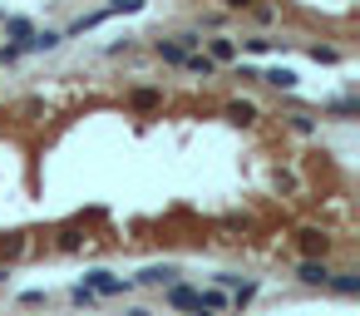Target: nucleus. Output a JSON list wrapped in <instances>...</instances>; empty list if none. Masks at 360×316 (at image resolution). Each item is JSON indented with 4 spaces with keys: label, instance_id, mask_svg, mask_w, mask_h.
<instances>
[{
    "label": "nucleus",
    "instance_id": "nucleus-15",
    "mask_svg": "<svg viewBox=\"0 0 360 316\" xmlns=\"http://www.w3.org/2000/svg\"><path fill=\"white\" fill-rule=\"evenodd\" d=\"M143 10V0H109L104 6V15H138Z\"/></svg>",
    "mask_w": 360,
    "mask_h": 316
},
{
    "label": "nucleus",
    "instance_id": "nucleus-5",
    "mask_svg": "<svg viewBox=\"0 0 360 316\" xmlns=\"http://www.w3.org/2000/svg\"><path fill=\"white\" fill-rule=\"evenodd\" d=\"M296 282H306V287H326V282H331V267H326V262H296Z\"/></svg>",
    "mask_w": 360,
    "mask_h": 316
},
{
    "label": "nucleus",
    "instance_id": "nucleus-8",
    "mask_svg": "<svg viewBox=\"0 0 360 316\" xmlns=\"http://www.w3.org/2000/svg\"><path fill=\"white\" fill-rule=\"evenodd\" d=\"M60 45H65L60 30H35V35L25 40V49H40V55H49V49H60Z\"/></svg>",
    "mask_w": 360,
    "mask_h": 316
},
{
    "label": "nucleus",
    "instance_id": "nucleus-26",
    "mask_svg": "<svg viewBox=\"0 0 360 316\" xmlns=\"http://www.w3.org/2000/svg\"><path fill=\"white\" fill-rule=\"evenodd\" d=\"M222 6H227V10H252L256 0H222Z\"/></svg>",
    "mask_w": 360,
    "mask_h": 316
},
{
    "label": "nucleus",
    "instance_id": "nucleus-17",
    "mask_svg": "<svg viewBox=\"0 0 360 316\" xmlns=\"http://www.w3.org/2000/svg\"><path fill=\"white\" fill-rule=\"evenodd\" d=\"M79 247H84V232L79 228H65L60 232V252H79Z\"/></svg>",
    "mask_w": 360,
    "mask_h": 316
},
{
    "label": "nucleus",
    "instance_id": "nucleus-18",
    "mask_svg": "<svg viewBox=\"0 0 360 316\" xmlns=\"http://www.w3.org/2000/svg\"><path fill=\"white\" fill-rule=\"evenodd\" d=\"M158 99H163L158 89H133V109H153Z\"/></svg>",
    "mask_w": 360,
    "mask_h": 316
},
{
    "label": "nucleus",
    "instance_id": "nucleus-4",
    "mask_svg": "<svg viewBox=\"0 0 360 316\" xmlns=\"http://www.w3.org/2000/svg\"><path fill=\"white\" fill-rule=\"evenodd\" d=\"M301 252H306V262H316V257L326 262V252H331V237H326V232H316V228H306V232H301Z\"/></svg>",
    "mask_w": 360,
    "mask_h": 316
},
{
    "label": "nucleus",
    "instance_id": "nucleus-24",
    "mask_svg": "<svg viewBox=\"0 0 360 316\" xmlns=\"http://www.w3.org/2000/svg\"><path fill=\"white\" fill-rule=\"evenodd\" d=\"M69 297H74V306H94V301H99V297H94V292H89V287H74V292H69Z\"/></svg>",
    "mask_w": 360,
    "mask_h": 316
},
{
    "label": "nucleus",
    "instance_id": "nucleus-12",
    "mask_svg": "<svg viewBox=\"0 0 360 316\" xmlns=\"http://www.w3.org/2000/svg\"><path fill=\"white\" fill-rule=\"evenodd\" d=\"M227 119H232V124H252V119H256V104H252V99H232V104H227Z\"/></svg>",
    "mask_w": 360,
    "mask_h": 316
},
{
    "label": "nucleus",
    "instance_id": "nucleus-27",
    "mask_svg": "<svg viewBox=\"0 0 360 316\" xmlns=\"http://www.w3.org/2000/svg\"><path fill=\"white\" fill-rule=\"evenodd\" d=\"M124 316H148V311H143V306H129V311H124Z\"/></svg>",
    "mask_w": 360,
    "mask_h": 316
},
{
    "label": "nucleus",
    "instance_id": "nucleus-19",
    "mask_svg": "<svg viewBox=\"0 0 360 316\" xmlns=\"http://www.w3.org/2000/svg\"><path fill=\"white\" fill-rule=\"evenodd\" d=\"M311 60H316V65H336L341 49H331V45H311Z\"/></svg>",
    "mask_w": 360,
    "mask_h": 316
},
{
    "label": "nucleus",
    "instance_id": "nucleus-23",
    "mask_svg": "<svg viewBox=\"0 0 360 316\" xmlns=\"http://www.w3.org/2000/svg\"><path fill=\"white\" fill-rule=\"evenodd\" d=\"M20 55H25V49H20V45H0V65H15Z\"/></svg>",
    "mask_w": 360,
    "mask_h": 316
},
{
    "label": "nucleus",
    "instance_id": "nucleus-6",
    "mask_svg": "<svg viewBox=\"0 0 360 316\" xmlns=\"http://www.w3.org/2000/svg\"><path fill=\"white\" fill-rule=\"evenodd\" d=\"M163 301H168L173 311H193V306H197V292H193V287H183V282H168Z\"/></svg>",
    "mask_w": 360,
    "mask_h": 316
},
{
    "label": "nucleus",
    "instance_id": "nucleus-1",
    "mask_svg": "<svg viewBox=\"0 0 360 316\" xmlns=\"http://www.w3.org/2000/svg\"><path fill=\"white\" fill-rule=\"evenodd\" d=\"M79 287H89L94 297H124V292H133V282H129V277H114V272H104V267L84 272V282H79Z\"/></svg>",
    "mask_w": 360,
    "mask_h": 316
},
{
    "label": "nucleus",
    "instance_id": "nucleus-21",
    "mask_svg": "<svg viewBox=\"0 0 360 316\" xmlns=\"http://www.w3.org/2000/svg\"><path fill=\"white\" fill-rule=\"evenodd\" d=\"M252 297H256V282H242V287H237V292H232V306H237V311H242V306H247V301H252Z\"/></svg>",
    "mask_w": 360,
    "mask_h": 316
},
{
    "label": "nucleus",
    "instance_id": "nucleus-20",
    "mask_svg": "<svg viewBox=\"0 0 360 316\" xmlns=\"http://www.w3.org/2000/svg\"><path fill=\"white\" fill-rule=\"evenodd\" d=\"M242 49H247V55H272L277 40H242Z\"/></svg>",
    "mask_w": 360,
    "mask_h": 316
},
{
    "label": "nucleus",
    "instance_id": "nucleus-7",
    "mask_svg": "<svg viewBox=\"0 0 360 316\" xmlns=\"http://www.w3.org/2000/svg\"><path fill=\"white\" fill-rule=\"evenodd\" d=\"M35 35V20H25V15H6V40L10 45H20L25 49V40Z\"/></svg>",
    "mask_w": 360,
    "mask_h": 316
},
{
    "label": "nucleus",
    "instance_id": "nucleus-3",
    "mask_svg": "<svg viewBox=\"0 0 360 316\" xmlns=\"http://www.w3.org/2000/svg\"><path fill=\"white\" fill-rule=\"evenodd\" d=\"M202 45H208V60L213 65H232L237 60V40L232 35H213V40H202Z\"/></svg>",
    "mask_w": 360,
    "mask_h": 316
},
{
    "label": "nucleus",
    "instance_id": "nucleus-22",
    "mask_svg": "<svg viewBox=\"0 0 360 316\" xmlns=\"http://www.w3.org/2000/svg\"><path fill=\"white\" fill-rule=\"evenodd\" d=\"M0 252H6V257H20V252H25V237H20V232H10L6 242H0Z\"/></svg>",
    "mask_w": 360,
    "mask_h": 316
},
{
    "label": "nucleus",
    "instance_id": "nucleus-9",
    "mask_svg": "<svg viewBox=\"0 0 360 316\" xmlns=\"http://www.w3.org/2000/svg\"><path fill=\"white\" fill-rule=\"evenodd\" d=\"M326 287H336L341 297H360V272H331Z\"/></svg>",
    "mask_w": 360,
    "mask_h": 316
},
{
    "label": "nucleus",
    "instance_id": "nucleus-2",
    "mask_svg": "<svg viewBox=\"0 0 360 316\" xmlns=\"http://www.w3.org/2000/svg\"><path fill=\"white\" fill-rule=\"evenodd\" d=\"M178 277V267H173V262H153V267H143L138 277H129L133 287H168Z\"/></svg>",
    "mask_w": 360,
    "mask_h": 316
},
{
    "label": "nucleus",
    "instance_id": "nucleus-25",
    "mask_svg": "<svg viewBox=\"0 0 360 316\" xmlns=\"http://www.w3.org/2000/svg\"><path fill=\"white\" fill-rule=\"evenodd\" d=\"M20 301H25V306H44V292H40V287H30V292H20Z\"/></svg>",
    "mask_w": 360,
    "mask_h": 316
},
{
    "label": "nucleus",
    "instance_id": "nucleus-14",
    "mask_svg": "<svg viewBox=\"0 0 360 316\" xmlns=\"http://www.w3.org/2000/svg\"><path fill=\"white\" fill-rule=\"evenodd\" d=\"M256 79L272 84V89H291V84H296V74H291V70H281V65H277V70H267V74H256Z\"/></svg>",
    "mask_w": 360,
    "mask_h": 316
},
{
    "label": "nucleus",
    "instance_id": "nucleus-11",
    "mask_svg": "<svg viewBox=\"0 0 360 316\" xmlns=\"http://www.w3.org/2000/svg\"><path fill=\"white\" fill-rule=\"evenodd\" d=\"M183 70H188V74H202V79H213V74H218V65H213L208 55H202V49H197V55H188V60H183Z\"/></svg>",
    "mask_w": 360,
    "mask_h": 316
},
{
    "label": "nucleus",
    "instance_id": "nucleus-13",
    "mask_svg": "<svg viewBox=\"0 0 360 316\" xmlns=\"http://www.w3.org/2000/svg\"><path fill=\"white\" fill-rule=\"evenodd\" d=\"M153 49H158V60H163V65H178V70H183V60H188L183 49H178V40H158Z\"/></svg>",
    "mask_w": 360,
    "mask_h": 316
},
{
    "label": "nucleus",
    "instance_id": "nucleus-28",
    "mask_svg": "<svg viewBox=\"0 0 360 316\" xmlns=\"http://www.w3.org/2000/svg\"><path fill=\"white\" fill-rule=\"evenodd\" d=\"M193 316H213V311H202V306H193Z\"/></svg>",
    "mask_w": 360,
    "mask_h": 316
},
{
    "label": "nucleus",
    "instance_id": "nucleus-16",
    "mask_svg": "<svg viewBox=\"0 0 360 316\" xmlns=\"http://www.w3.org/2000/svg\"><path fill=\"white\" fill-rule=\"evenodd\" d=\"M286 129L291 134H316V119L311 114H286Z\"/></svg>",
    "mask_w": 360,
    "mask_h": 316
},
{
    "label": "nucleus",
    "instance_id": "nucleus-10",
    "mask_svg": "<svg viewBox=\"0 0 360 316\" xmlns=\"http://www.w3.org/2000/svg\"><path fill=\"white\" fill-rule=\"evenodd\" d=\"M197 306L202 311H222V306H232V297L222 287H208V292H197Z\"/></svg>",
    "mask_w": 360,
    "mask_h": 316
}]
</instances>
